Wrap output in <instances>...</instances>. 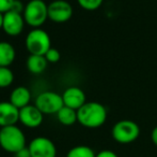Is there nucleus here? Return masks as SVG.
Segmentation results:
<instances>
[{
  "label": "nucleus",
  "instance_id": "nucleus-1",
  "mask_svg": "<svg viewBox=\"0 0 157 157\" xmlns=\"http://www.w3.org/2000/svg\"><path fill=\"white\" fill-rule=\"evenodd\" d=\"M78 123L87 128H98L105 124L107 119V109L96 101L86 102L77 110Z\"/></svg>",
  "mask_w": 157,
  "mask_h": 157
},
{
  "label": "nucleus",
  "instance_id": "nucleus-2",
  "mask_svg": "<svg viewBox=\"0 0 157 157\" xmlns=\"http://www.w3.org/2000/svg\"><path fill=\"white\" fill-rule=\"evenodd\" d=\"M0 147L8 153H16L26 147V136L16 125L6 126L0 129Z\"/></svg>",
  "mask_w": 157,
  "mask_h": 157
},
{
  "label": "nucleus",
  "instance_id": "nucleus-3",
  "mask_svg": "<svg viewBox=\"0 0 157 157\" xmlns=\"http://www.w3.org/2000/svg\"><path fill=\"white\" fill-rule=\"evenodd\" d=\"M23 16L30 27L40 28L48 19V4L44 0H30L25 4Z\"/></svg>",
  "mask_w": 157,
  "mask_h": 157
},
{
  "label": "nucleus",
  "instance_id": "nucleus-4",
  "mask_svg": "<svg viewBox=\"0 0 157 157\" xmlns=\"http://www.w3.org/2000/svg\"><path fill=\"white\" fill-rule=\"evenodd\" d=\"M25 44L30 55H45L52 48V40L44 29L32 28L26 37Z\"/></svg>",
  "mask_w": 157,
  "mask_h": 157
},
{
  "label": "nucleus",
  "instance_id": "nucleus-5",
  "mask_svg": "<svg viewBox=\"0 0 157 157\" xmlns=\"http://www.w3.org/2000/svg\"><path fill=\"white\" fill-rule=\"evenodd\" d=\"M111 136L114 141L121 144H128L136 141L140 136V127L134 121L122 119L117 122L111 129Z\"/></svg>",
  "mask_w": 157,
  "mask_h": 157
},
{
  "label": "nucleus",
  "instance_id": "nucleus-6",
  "mask_svg": "<svg viewBox=\"0 0 157 157\" xmlns=\"http://www.w3.org/2000/svg\"><path fill=\"white\" fill-rule=\"evenodd\" d=\"M34 105L41 110L44 115L57 114L64 105L62 95L52 90L40 93L34 100Z\"/></svg>",
  "mask_w": 157,
  "mask_h": 157
},
{
  "label": "nucleus",
  "instance_id": "nucleus-7",
  "mask_svg": "<svg viewBox=\"0 0 157 157\" xmlns=\"http://www.w3.org/2000/svg\"><path fill=\"white\" fill-rule=\"evenodd\" d=\"M72 16L73 6L66 0H54L48 4V19L54 23H66Z\"/></svg>",
  "mask_w": 157,
  "mask_h": 157
},
{
  "label": "nucleus",
  "instance_id": "nucleus-8",
  "mask_svg": "<svg viewBox=\"0 0 157 157\" xmlns=\"http://www.w3.org/2000/svg\"><path fill=\"white\" fill-rule=\"evenodd\" d=\"M25 19L23 13L10 10L3 14V25L2 30L10 37H17L23 32L25 27Z\"/></svg>",
  "mask_w": 157,
  "mask_h": 157
},
{
  "label": "nucleus",
  "instance_id": "nucleus-9",
  "mask_svg": "<svg viewBox=\"0 0 157 157\" xmlns=\"http://www.w3.org/2000/svg\"><path fill=\"white\" fill-rule=\"evenodd\" d=\"M32 157H57L55 143L46 137H36L28 145Z\"/></svg>",
  "mask_w": 157,
  "mask_h": 157
},
{
  "label": "nucleus",
  "instance_id": "nucleus-10",
  "mask_svg": "<svg viewBox=\"0 0 157 157\" xmlns=\"http://www.w3.org/2000/svg\"><path fill=\"white\" fill-rule=\"evenodd\" d=\"M44 114L35 105H28L19 110V123L27 128H36L42 125Z\"/></svg>",
  "mask_w": 157,
  "mask_h": 157
},
{
  "label": "nucleus",
  "instance_id": "nucleus-11",
  "mask_svg": "<svg viewBox=\"0 0 157 157\" xmlns=\"http://www.w3.org/2000/svg\"><path fill=\"white\" fill-rule=\"evenodd\" d=\"M62 99L64 105L74 110L80 109L87 102L85 92L77 86H70L66 88L62 94Z\"/></svg>",
  "mask_w": 157,
  "mask_h": 157
},
{
  "label": "nucleus",
  "instance_id": "nucleus-12",
  "mask_svg": "<svg viewBox=\"0 0 157 157\" xmlns=\"http://www.w3.org/2000/svg\"><path fill=\"white\" fill-rule=\"evenodd\" d=\"M19 122V109L10 101H0V127L16 125Z\"/></svg>",
  "mask_w": 157,
  "mask_h": 157
},
{
  "label": "nucleus",
  "instance_id": "nucleus-13",
  "mask_svg": "<svg viewBox=\"0 0 157 157\" xmlns=\"http://www.w3.org/2000/svg\"><path fill=\"white\" fill-rule=\"evenodd\" d=\"M32 95L31 92L26 86H17L11 92L10 95V102L14 105L17 109H23L26 105H30Z\"/></svg>",
  "mask_w": 157,
  "mask_h": 157
},
{
  "label": "nucleus",
  "instance_id": "nucleus-14",
  "mask_svg": "<svg viewBox=\"0 0 157 157\" xmlns=\"http://www.w3.org/2000/svg\"><path fill=\"white\" fill-rule=\"evenodd\" d=\"M15 48L6 41H0V67H10L15 60Z\"/></svg>",
  "mask_w": 157,
  "mask_h": 157
},
{
  "label": "nucleus",
  "instance_id": "nucleus-15",
  "mask_svg": "<svg viewBox=\"0 0 157 157\" xmlns=\"http://www.w3.org/2000/svg\"><path fill=\"white\" fill-rule=\"evenodd\" d=\"M27 69L32 74H41L46 70L48 61L44 55H29L27 58Z\"/></svg>",
  "mask_w": 157,
  "mask_h": 157
},
{
  "label": "nucleus",
  "instance_id": "nucleus-16",
  "mask_svg": "<svg viewBox=\"0 0 157 157\" xmlns=\"http://www.w3.org/2000/svg\"><path fill=\"white\" fill-rule=\"evenodd\" d=\"M56 115L59 123L62 124L64 126H72L78 122V118H77V110L68 108L66 105H63Z\"/></svg>",
  "mask_w": 157,
  "mask_h": 157
},
{
  "label": "nucleus",
  "instance_id": "nucleus-17",
  "mask_svg": "<svg viewBox=\"0 0 157 157\" xmlns=\"http://www.w3.org/2000/svg\"><path fill=\"white\" fill-rule=\"evenodd\" d=\"M96 154L88 145H77L67 152L66 157H95Z\"/></svg>",
  "mask_w": 157,
  "mask_h": 157
},
{
  "label": "nucleus",
  "instance_id": "nucleus-18",
  "mask_svg": "<svg viewBox=\"0 0 157 157\" xmlns=\"http://www.w3.org/2000/svg\"><path fill=\"white\" fill-rule=\"evenodd\" d=\"M14 73L10 67H0V88H6L12 85Z\"/></svg>",
  "mask_w": 157,
  "mask_h": 157
},
{
  "label": "nucleus",
  "instance_id": "nucleus-19",
  "mask_svg": "<svg viewBox=\"0 0 157 157\" xmlns=\"http://www.w3.org/2000/svg\"><path fill=\"white\" fill-rule=\"evenodd\" d=\"M104 0H77L78 4L87 11H95L103 4Z\"/></svg>",
  "mask_w": 157,
  "mask_h": 157
},
{
  "label": "nucleus",
  "instance_id": "nucleus-20",
  "mask_svg": "<svg viewBox=\"0 0 157 157\" xmlns=\"http://www.w3.org/2000/svg\"><path fill=\"white\" fill-rule=\"evenodd\" d=\"M44 56H45L46 60L49 64H57L61 58L60 52H59L57 48H50L49 50L46 52V54L44 55Z\"/></svg>",
  "mask_w": 157,
  "mask_h": 157
},
{
  "label": "nucleus",
  "instance_id": "nucleus-21",
  "mask_svg": "<svg viewBox=\"0 0 157 157\" xmlns=\"http://www.w3.org/2000/svg\"><path fill=\"white\" fill-rule=\"evenodd\" d=\"M15 0H0V12L6 13L10 11Z\"/></svg>",
  "mask_w": 157,
  "mask_h": 157
},
{
  "label": "nucleus",
  "instance_id": "nucleus-22",
  "mask_svg": "<svg viewBox=\"0 0 157 157\" xmlns=\"http://www.w3.org/2000/svg\"><path fill=\"white\" fill-rule=\"evenodd\" d=\"M24 9H25V6L23 4V2H21V0H15L11 10L16 11V12H18V13H23L24 12Z\"/></svg>",
  "mask_w": 157,
  "mask_h": 157
},
{
  "label": "nucleus",
  "instance_id": "nucleus-23",
  "mask_svg": "<svg viewBox=\"0 0 157 157\" xmlns=\"http://www.w3.org/2000/svg\"><path fill=\"white\" fill-rule=\"evenodd\" d=\"M14 157H32V156H31V153H30L29 149H28V147H24V149L19 150L16 153H14Z\"/></svg>",
  "mask_w": 157,
  "mask_h": 157
},
{
  "label": "nucleus",
  "instance_id": "nucleus-24",
  "mask_svg": "<svg viewBox=\"0 0 157 157\" xmlns=\"http://www.w3.org/2000/svg\"><path fill=\"white\" fill-rule=\"evenodd\" d=\"M95 157H119V156L117 155L113 151H110V150H104V151L98 152Z\"/></svg>",
  "mask_w": 157,
  "mask_h": 157
},
{
  "label": "nucleus",
  "instance_id": "nucleus-25",
  "mask_svg": "<svg viewBox=\"0 0 157 157\" xmlns=\"http://www.w3.org/2000/svg\"><path fill=\"white\" fill-rule=\"evenodd\" d=\"M151 139H152V142H153L154 144H155L156 147H157V126H156V127H154L153 130H152Z\"/></svg>",
  "mask_w": 157,
  "mask_h": 157
},
{
  "label": "nucleus",
  "instance_id": "nucleus-26",
  "mask_svg": "<svg viewBox=\"0 0 157 157\" xmlns=\"http://www.w3.org/2000/svg\"><path fill=\"white\" fill-rule=\"evenodd\" d=\"M3 14L4 13L0 12V29H2V25H3Z\"/></svg>",
  "mask_w": 157,
  "mask_h": 157
},
{
  "label": "nucleus",
  "instance_id": "nucleus-27",
  "mask_svg": "<svg viewBox=\"0 0 157 157\" xmlns=\"http://www.w3.org/2000/svg\"><path fill=\"white\" fill-rule=\"evenodd\" d=\"M0 129H1V127H0Z\"/></svg>",
  "mask_w": 157,
  "mask_h": 157
},
{
  "label": "nucleus",
  "instance_id": "nucleus-28",
  "mask_svg": "<svg viewBox=\"0 0 157 157\" xmlns=\"http://www.w3.org/2000/svg\"><path fill=\"white\" fill-rule=\"evenodd\" d=\"M57 157H58V156H57Z\"/></svg>",
  "mask_w": 157,
  "mask_h": 157
}]
</instances>
